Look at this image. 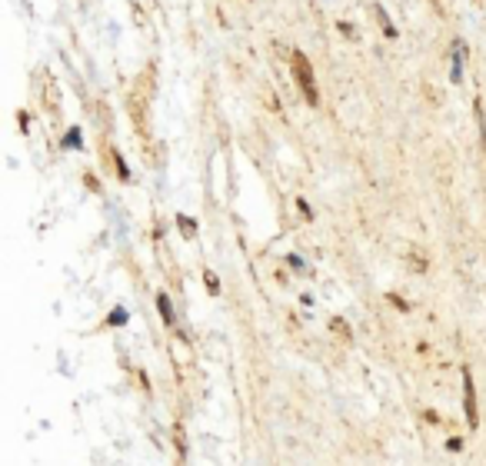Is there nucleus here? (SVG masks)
I'll return each mask as SVG.
<instances>
[{"label":"nucleus","instance_id":"4","mask_svg":"<svg viewBox=\"0 0 486 466\" xmlns=\"http://www.w3.org/2000/svg\"><path fill=\"white\" fill-rule=\"evenodd\" d=\"M373 14H376V24L383 27V33H386L390 40H396V37H400V30H396V27L390 24V17H386V10H383L380 4H373Z\"/></svg>","mask_w":486,"mask_h":466},{"label":"nucleus","instance_id":"8","mask_svg":"<svg viewBox=\"0 0 486 466\" xmlns=\"http://www.w3.org/2000/svg\"><path fill=\"white\" fill-rule=\"evenodd\" d=\"M330 330H333V333H336V337H340V340H350V337H353L350 323L343 320V316H333V320H330Z\"/></svg>","mask_w":486,"mask_h":466},{"label":"nucleus","instance_id":"13","mask_svg":"<svg viewBox=\"0 0 486 466\" xmlns=\"http://www.w3.org/2000/svg\"><path fill=\"white\" fill-rule=\"evenodd\" d=\"M386 300H390L393 306H400V310H410V303H407L403 297H396V293H386Z\"/></svg>","mask_w":486,"mask_h":466},{"label":"nucleus","instance_id":"3","mask_svg":"<svg viewBox=\"0 0 486 466\" xmlns=\"http://www.w3.org/2000/svg\"><path fill=\"white\" fill-rule=\"evenodd\" d=\"M463 64H466V43L453 40V50H450V80L453 83L463 80Z\"/></svg>","mask_w":486,"mask_h":466},{"label":"nucleus","instance_id":"15","mask_svg":"<svg viewBox=\"0 0 486 466\" xmlns=\"http://www.w3.org/2000/svg\"><path fill=\"white\" fill-rule=\"evenodd\" d=\"M447 450H453V453H456V450H463V440H456V436H453V440L447 443Z\"/></svg>","mask_w":486,"mask_h":466},{"label":"nucleus","instance_id":"12","mask_svg":"<svg viewBox=\"0 0 486 466\" xmlns=\"http://www.w3.org/2000/svg\"><path fill=\"white\" fill-rule=\"evenodd\" d=\"M287 263H290V266H293L296 273H306V263H303V260H300V257H296V253H290V257H287Z\"/></svg>","mask_w":486,"mask_h":466},{"label":"nucleus","instance_id":"14","mask_svg":"<svg viewBox=\"0 0 486 466\" xmlns=\"http://www.w3.org/2000/svg\"><path fill=\"white\" fill-rule=\"evenodd\" d=\"M340 30L346 33V37H357V27H353V24H340Z\"/></svg>","mask_w":486,"mask_h":466},{"label":"nucleus","instance_id":"5","mask_svg":"<svg viewBox=\"0 0 486 466\" xmlns=\"http://www.w3.org/2000/svg\"><path fill=\"white\" fill-rule=\"evenodd\" d=\"M157 310H160V316H163V323H167V327H173V306H170V297H167V293H157Z\"/></svg>","mask_w":486,"mask_h":466},{"label":"nucleus","instance_id":"10","mask_svg":"<svg viewBox=\"0 0 486 466\" xmlns=\"http://www.w3.org/2000/svg\"><path fill=\"white\" fill-rule=\"evenodd\" d=\"M203 283H207V290H210V293H213V297H216V293H220V280H216V276L210 273V270H207V273H203Z\"/></svg>","mask_w":486,"mask_h":466},{"label":"nucleus","instance_id":"11","mask_svg":"<svg viewBox=\"0 0 486 466\" xmlns=\"http://www.w3.org/2000/svg\"><path fill=\"white\" fill-rule=\"evenodd\" d=\"M110 323H113V327H123V323H127V310H123V306H117V310L110 313Z\"/></svg>","mask_w":486,"mask_h":466},{"label":"nucleus","instance_id":"1","mask_svg":"<svg viewBox=\"0 0 486 466\" xmlns=\"http://www.w3.org/2000/svg\"><path fill=\"white\" fill-rule=\"evenodd\" d=\"M290 67H293V77H296V83H300L303 97H306V104H310V107H320V94H317V83H313V67H310V60H306L300 50H293V54H290Z\"/></svg>","mask_w":486,"mask_h":466},{"label":"nucleus","instance_id":"6","mask_svg":"<svg viewBox=\"0 0 486 466\" xmlns=\"http://www.w3.org/2000/svg\"><path fill=\"white\" fill-rule=\"evenodd\" d=\"M176 226H180V233H184L187 240H193V237H197V220L187 217V213H176Z\"/></svg>","mask_w":486,"mask_h":466},{"label":"nucleus","instance_id":"2","mask_svg":"<svg viewBox=\"0 0 486 466\" xmlns=\"http://www.w3.org/2000/svg\"><path fill=\"white\" fill-rule=\"evenodd\" d=\"M463 390H466V393H463V400H466V423L476 430V426H479V416H476V386H473V377H470L466 366H463Z\"/></svg>","mask_w":486,"mask_h":466},{"label":"nucleus","instance_id":"9","mask_svg":"<svg viewBox=\"0 0 486 466\" xmlns=\"http://www.w3.org/2000/svg\"><path fill=\"white\" fill-rule=\"evenodd\" d=\"M113 163H117V173H120V180H123V183H130V180H134V177H130L127 163H123V157H120L117 150H113Z\"/></svg>","mask_w":486,"mask_h":466},{"label":"nucleus","instance_id":"7","mask_svg":"<svg viewBox=\"0 0 486 466\" xmlns=\"http://www.w3.org/2000/svg\"><path fill=\"white\" fill-rule=\"evenodd\" d=\"M83 147V133H80V127H70L64 133V150H80Z\"/></svg>","mask_w":486,"mask_h":466}]
</instances>
